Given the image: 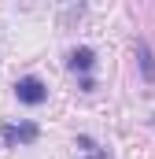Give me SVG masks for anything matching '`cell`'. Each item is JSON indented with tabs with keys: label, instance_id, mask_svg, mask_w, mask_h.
<instances>
[{
	"label": "cell",
	"instance_id": "obj_5",
	"mask_svg": "<svg viewBox=\"0 0 155 159\" xmlns=\"http://www.w3.org/2000/svg\"><path fill=\"white\" fill-rule=\"evenodd\" d=\"M78 148L85 152V159H107L104 152H100V144H96L92 137H78Z\"/></svg>",
	"mask_w": 155,
	"mask_h": 159
},
{
	"label": "cell",
	"instance_id": "obj_1",
	"mask_svg": "<svg viewBox=\"0 0 155 159\" xmlns=\"http://www.w3.org/2000/svg\"><path fill=\"white\" fill-rule=\"evenodd\" d=\"M15 96H19L22 104H44L48 89H44V81H41V78L26 74V78H19V81H15Z\"/></svg>",
	"mask_w": 155,
	"mask_h": 159
},
{
	"label": "cell",
	"instance_id": "obj_4",
	"mask_svg": "<svg viewBox=\"0 0 155 159\" xmlns=\"http://www.w3.org/2000/svg\"><path fill=\"white\" fill-rule=\"evenodd\" d=\"M137 56H140V70H144V78L155 85V56H152V48H148L144 41L137 44Z\"/></svg>",
	"mask_w": 155,
	"mask_h": 159
},
{
	"label": "cell",
	"instance_id": "obj_3",
	"mask_svg": "<svg viewBox=\"0 0 155 159\" xmlns=\"http://www.w3.org/2000/svg\"><path fill=\"white\" fill-rule=\"evenodd\" d=\"M92 63H96V52H92V48L81 44V48L70 52V70H81V74H85V70H92Z\"/></svg>",
	"mask_w": 155,
	"mask_h": 159
},
{
	"label": "cell",
	"instance_id": "obj_2",
	"mask_svg": "<svg viewBox=\"0 0 155 159\" xmlns=\"http://www.w3.org/2000/svg\"><path fill=\"white\" fill-rule=\"evenodd\" d=\"M4 141H7V144H33V141H37V126H33V122L4 126Z\"/></svg>",
	"mask_w": 155,
	"mask_h": 159
}]
</instances>
